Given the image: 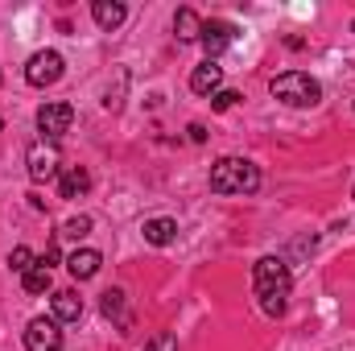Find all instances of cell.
Segmentation results:
<instances>
[{"label": "cell", "instance_id": "cell-1", "mask_svg": "<svg viewBox=\"0 0 355 351\" xmlns=\"http://www.w3.org/2000/svg\"><path fill=\"white\" fill-rule=\"evenodd\" d=\"M252 289L261 298V310L268 318H281L285 306H289V289H293V277H289V264L281 257H261L252 264Z\"/></svg>", "mask_w": 355, "mask_h": 351}, {"label": "cell", "instance_id": "cell-2", "mask_svg": "<svg viewBox=\"0 0 355 351\" xmlns=\"http://www.w3.org/2000/svg\"><path fill=\"white\" fill-rule=\"evenodd\" d=\"M211 190L215 194H252V190H261V170L248 157H219L211 166Z\"/></svg>", "mask_w": 355, "mask_h": 351}, {"label": "cell", "instance_id": "cell-3", "mask_svg": "<svg viewBox=\"0 0 355 351\" xmlns=\"http://www.w3.org/2000/svg\"><path fill=\"white\" fill-rule=\"evenodd\" d=\"M272 95H277L281 103H289V108H314V103L322 99V87H318V79L306 75V71H285V75L272 79Z\"/></svg>", "mask_w": 355, "mask_h": 351}, {"label": "cell", "instance_id": "cell-4", "mask_svg": "<svg viewBox=\"0 0 355 351\" xmlns=\"http://www.w3.org/2000/svg\"><path fill=\"white\" fill-rule=\"evenodd\" d=\"M62 54L58 50H37L29 62H25V83L29 87H50V83H58L62 79Z\"/></svg>", "mask_w": 355, "mask_h": 351}, {"label": "cell", "instance_id": "cell-5", "mask_svg": "<svg viewBox=\"0 0 355 351\" xmlns=\"http://www.w3.org/2000/svg\"><path fill=\"white\" fill-rule=\"evenodd\" d=\"M71 124H75V108L67 99H54V103L37 108V128H42L46 141H58L62 132H71Z\"/></svg>", "mask_w": 355, "mask_h": 351}, {"label": "cell", "instance_id": "cell-6", "mask_svg": "<svg viewBox=\"0 0 355 351\" xmlns=\"http://www.w3.org/2000/svg\"><path fill=\"white\" fill-rule=\"evenodd\" d=\"M198 42H202V50H207V58L215 62V58L236 42V25H232V21L211 17V21H202V37H198Z\"/></svg>", "mask_w": 355, "mask_h": 351}, {"label": "cell", "instance_id": "cell-7", "mask_svg": "<svg viewBox=\"0 0 355 351\" xmlns=\"http://www.w3.org/2000/svg\"><path fill=\"white\" fill-rule=\"evenodd\" d=\"M25 348L29 351H58L62 348V331L54 318H33L25 327Z\"/></svg>", "mask_w": 355, "mask_h": 351}, {"label": "cell", "instance_id": "cell-8", "mask_svg": "<svg viewBox=\"0 0 355 351\" xmlns=\"http://www.w3.org/2000/svg\"><path fill=\"white\" fill-rule=\"evenodd\" d=\"M54 174H62V166H58V149L46 145V141L29 145V178H33V182H50Z\"/></svg>", "mask_w": 355, "mask_h": 351}, {"label": "cell", "instance_id": "cell-9", "mask_svg": "<svg viewBox=\"0 0 355 351\" xmlns=\"http://www.w3.org/2000/svg\"><path fill=\"white\" fill-rule=\"evenodd\" d=\"M99 264H103V257H99L95 248H75V252L67 257V268H71L75 281H91V277L99 273Z\"/></svg>", "mask_w": 355, "mask_h": 351}, {"label": "cell", "instance_id": "cell-10", "mask_svg": "<svg viewBox=\"0 0 355 351\" xmlns=\"http://www.w3.org/2000/svg\"><path fill=\"white\" fill-rule=\"evenodd\" d=\"M83 318V298L79 289H58L54 293V323H79Z\"/></svg>", "mask_w": 355, "mask_h": 351}, {"label": "cell", "instance_id": "cell-11", "mask_svg": "<svg viewBox=\"0 0 355 351\" xmlns=\"http://www.w3.org/2000/svg\"><path fill=\"white\" fill-rule=\"evenodd\" d=\"M91 190V174L83 166H67L62 174H58V194L62 198H79V194H87Z\"/></svg>", "mask_w": 355, "mask_h": 351}, {"label": "cell", "instance_id": "cell-12", "mask_svg": "<svg viewBox=\"0 0 355 351\" xmlns=\"http://www.w3.org/2000/svg\"><path fill=\"white\" fill-rule=\"evenodd\" d=\"M91 17H95L99 29H120L124 17H128V8H124L120 0H95V4H91Z\"/></svg>", "mask_w": 355, "mask_h": 351}, {"label": "cell", "instance_id": "cell-13", "mask_svg": "<svg viewBox=\"0 0 355 351\" xmlns=\"http://www.w3.org/2000/svg\"><path fill=\"white\" fill-rule=\"evenodd\" d=\"M219 83H223V67H215L211 58L202 67H194V75H190V91H198V95H215Z\"/></svg>", "mask_w": 355, "mask_h": 351}, {"label": "cell", "instance_id": "cell-14", "mask_svg": "<svg viewBox=\"0 0 355 351\" xmlns=\"http://www.w3.org/2000/svg\"><path fill=\"white\" fill-rule=\"evenodd\" d=\"M145 244H153V248H166V244H174V236H178V219H145Z\"/></svg>", "mask_w": 355, "mask_h": 351}, {"label": "cell", "instance_id": "cell-15", "mask_svg": "<svg viewBox=\"0 0 355 351\" xmlns=\"http://www.w3.org/2000/svg\"><path fill=\"white\" fill-rule=\"evenodd\" d=\"M174 33H178V42H198V37H202V17H198L194 8H178Z\"/></svg>", "mask_w": 355, "mask_h": 351}, {"label": "cell", "instance_id": "cell-16", "mask_svg": "<svg viewBox=\"0 0 355 351\" xmlns=\"http://www.w3.org/2000/svg\"><path fill=\"white\" fill-rule=\"evenodd\" d=\"M21 285H25V293H46L50 289V268H42V264L33 261V268L21 277Z\"/></svg>", "mask_w": 355, "mask_h": 351}, {"label": "cell", "instance_id": "cell-17", "mask_svg": "<svg viewBox=\"0 0 355 351\" xmlns=\"http://www.w3.org/2000/svg\"><path fill=\"white\" fill-rule=\"evenodd\" d=\"M99 310H103L107 318H120V314H124V289H107V293L99 298ZM120 327H124V318H120Z\"/></svg>", "mask_w": 355, "mask_h": 351}, {"label": "cell", "instance_id": "cell-18", "mask_svg": "<svg viewBox=\"0 0 355 351\" xmlns=\"http://www.w3.org/2000/svg\"><path fill=\"white\" fill-rule=\"evenodd\" d=\"M8 268L25 277V273L33 268V252H29V248H12V252H8Z\"/></svg>", "mask_w": 355, "mask_h": 351}, {"label": "cell", "instance_id": "cell-19", "mask_svg": "<svg viewBox=\"0 0 355 351\" xmlns=\"http://www.w3.org/2000/svg\"><path fill=\"white\" fill-rule=\"evenodd\" d=\"M87 232H91L87 215H75V219H67V223H62V236H71V240H83Z\"/></svg>", "mask_w": 355, "mask_h": 351}, {"label": "cell", "instance_id": "cell-20", "mask_svg": "<svg viewBox=\"0 0 355 351\" xmlns=\"http://www.w3.org/2000/svg\"><path fill=\"white\" fill-rule=\"evenodd\" d=\"M145 351H178V339L174 335H153V339L145 343Z\"/></svg>", "mask_w": 355, "mask_h": 351}, {"label": "cell", "instance_id": "cell-21", "mask_svg": "<svg viewBox=\"0 0 355 351\" xmlns=\"http://www.w3.org/2000/svg\"><path fill=\"white\" fill-rule=\"evenodd\" d=\"M236 99H240L236 91H215V95H211V108H215V112H227Z\"/></svg>", "mask_w": 355, "mask_h": 351}, {"label": "cell", "instance_id": "cell-22", "mask_svg": "<svg viewBox=\"0 0 355 351\" xmlns=\"http://www.w3.org/2000/svg\"><path fill=\"white\" fill-rule=\"evenodd\" d=\"M37 264H42V268H54V264H58V248L50 244V248H46L42 257H37Z\"/></svg>", "mask_w": 355, "mask_h": 351}, {"label": "cell", "instance_id": "cell-23", "mask_svg": "<svg viewBox=\"0 0 355 351\" xmlns=\"http://www.w3.org/2000/svg\"><path fill=\"white\" fill-rule=\"evenodd\" d=\"M186 132H190V141H194V145H202V141H207V128H202V124H190Z\"/></svg>", "mask_w": 355, "mask_h": 351}, {"label": "cell", "instance_id": "cell-24", "mask_svg": "<svg viewBox=\"0 0 355 351\" xmlns=\"http://www.w3.org/2000/svg\"><path fill=\"white\" fill-rule=\"evenodd\" d=\"M314 244H318L314 236H310V240H297V244H293V252H314Z\"/></svg>", "mask_w": 355, "mask_h": 351}, {"label": "cell", "instance_id": "cell-25", "mask_svg": "<svg viewBox=\"0 0 355 351\" xmlns=\"http://www.w3.org/2000/svg\"><path fill=\"white\" fill-rule=\"evenodd\" d=\"M352 198H355V190H352Z\"/></svg>", "mask_w": 355, "mask_h": 351}, {"label": "cell", "instance_id": "cell-26", "mask_svg": "<svg viewBox=\"0 0 355 351\" xmlns=\"http://www.w3.org/2000/svg\"><path fill=\"white\" fill-rule=\"evenodd\" d=\"M352 29H355V25H352Z\"/></svg>", "mask_w": 355, "mask_h": 351}]
</instances>
